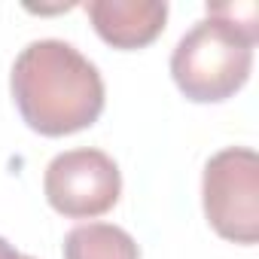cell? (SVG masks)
<instances>
[{"instance_id":"9c48e42d","label":"cell","mask_w":259,"mask_h":259,"mask_svg":"<svg viewBox=\"0 0 259 259\" xmlns=\"http://www.w3.org/2000/svg\"><path fill=\"white\" fill-rule=\"evenodd\" d=\"M22 259H34V256H25V253H22Z\"/></svg>"},{"instance_id":"52a82bcc","label":"cell","mask_w":259,"mask_h":259,"mask_svg":"<svg viewBox=\"0 0 259 259\" xmlns=\"http://www.w3.org/2000/svg\"><path fill=\"white\" fill-rule=\"evenodd\" d=\"M207 16L226 22L241 37H247L253 46L259 40V7L253 0H229V4H207Z\"/></svg>"},{"instance_id":"3957f363","label":"cell","mask_w":259,"mask_h":259,"mask_svg":"<svg viewBox=\"0 0 259 259\" xmlns=\"http://www.w3.org/2000/svg\"><path fill=\"white\" fill-rule=\"evenodd\" d=\"M201 204L213 232L235 244L259 241V159L247 147L213 153L201 177Z\"/></svg>"},{"instance_id":"ba28073f","label":"cell","mask_w":259,"mask_h":259,"mask_svg":"<svg viewBox=\"0 0 259 259\" xmlns=\"http://www.w3.org/2000/svg\"><path fill=\"white\" fill-rule=\"evenodd\" d=\"M0 259H22V253H19L7 238H0Z\"/></svg>"},{"instance_id":"8992f818","label":"cell","mask_w":259,"mask_h":259,"mask_svg":"<svg viewBox=\"0 0 259 259\" xmlns=\"http://www.w3.org/2000/svg\"><path fill=\"white\" fill-rule=\"evenodd\" d=\"M64 259H141L138 241L113 223H82L64 235Z\"/></svg>"},{"instance_id":"6da1fadb","label":"cell","mask_w":259,"mask_h":259,"mask_svg":"<svg viewBox=\"0 0 259 259\" xmlns=\"http://www.w3.org/2000/svg\"><path fill=\"white\" fill-rule=\"evenodd\" d=\"M10 89L28 128L43 138L76 135L104 113L98 67L64 40L28 43L13 61Z\"/></svg>"},{"instance_id":"5b68a950","label":"cell","mask_w":259,"mask_h":259,"mask_svg":"<svg viewBox=\"0 0 259 259\" xmlns=\"http://www.w3.org/2000/svg\"><path fill=\"white\" fill-rule=\"evenodd\" d=\"M85 10L98 37L113 49H144L168 22L165 0H92Z\"/></svg>"},{"instance_id":"7a4b0ae2","label":"cell","mask_w":259,"mask_h":259,"mask_svg":"<svg viewBox=\"0 0 259 259\" xmlns=\"http://www.w3.org/2000/svg\"><path fill=\"white\" fill-rule=\"evenodd\" d=\"M253 67V43L220 19L195 22L171 52V76L195 104H220L244 89Z\"/></svg>"},{"instance_id":"277c9868","label":"cell","mask_w":259,"mask_h":259,"mask_svg":"<svg viewBox=\"0 0 259 259\" xmlns=\"http://www.w3.org/2000/svg\"><path fill=\"white\" fill-rule=\"evenodd\" d=\"M43 192L52 210H58L61 217L92 220L107 213L119 201L122 174L104 150H67L46 165Z\"/></svg>"}]
</instances>
